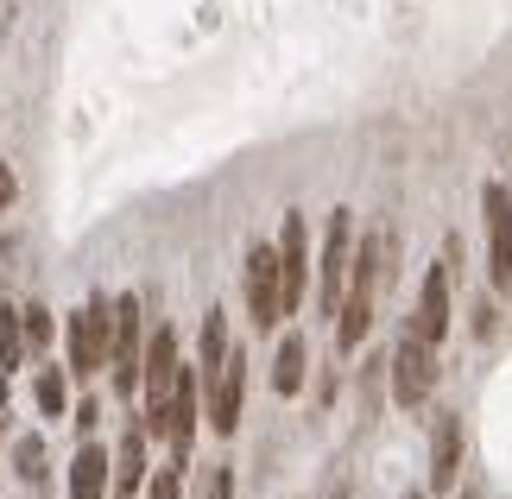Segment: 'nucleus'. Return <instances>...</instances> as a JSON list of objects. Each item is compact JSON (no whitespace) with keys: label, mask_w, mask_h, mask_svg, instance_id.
<instances>
[{"label":"nucleus","mask_w":512,"mask_h":499,"mask_svg":"<svg viewBox=\"0 0 512 499\" xmlns=\"http://www.w3.org/2000/svg\"><path fill=\"white\" fill-rule=\"evenodd\" d=\"M418 342L437 348L443 335H449V266H430L424 272V285H418V310H411V323H405Z\"/></svg>","instance_id":"obj_8"},{"label":"nucleus","mask_w":512,"mask_h":499,"mask_svg":"<svg viewBox=\"0 0 512 499\" xmlns=\"http://www.w3.org/2000/svg\"><path fill=\"white\" fill-rule=\"evenodd\" d=\"M108 481H114V462L102 443H83L70 462V499H108Z\"/></svg>","instance_id":"obj_11"},{"label":"nucleus","mask_w":512,"mask_h":499,"mask_svg":"<svg viewBox=\"0 0 512 499\" xmlns=\"http://www.w3.org/2000/svg\"><path fill=\"white\" fill-rule=\"evenodd\" d=\"M222 361H228V316H222V310H209V316H203V342H196V373L209 379Z\"/></svg>","instance_id":"obj_14"},{"label":"nucleus","mask_w":512,"mask_h":499,"mask_svg":"<svg viewBox=\"0 0 512 499\" xmlns=\"http://www.w3.org/2000/svg\"><path fill=\"white\" fill-rule=\"evenodd\" d=\"M38 411H45V417H64V405H70V386H64V373H57V367H45V373H38Z\"/></svg>","instance_id":"obj_15"},{"label":"nucleus","mask_w":512,"mask_h":499,"mask_svg":"<svg viewBox=\"0 0 512 499\" xmlns=\"http://www.w3.org/2000/svg\"><path fill=\"white\" fill-rule=\"evenodd\" d=\"M7 379H13V367H7V361H0V392H7Z\"/></svg>","instance_id":"obj_22"},{"label":"nucleus","mask_w":512,"mask_h":499,"mask_svg":"<svg viewBox=\"0 0 512 499\" xmlns=\"http://www.w3.org/2000/svg\"><path fill=\"white\" fill-rule=\"evenodd\" d=\"M19 329H26V348L38 354V348H45V342H51V310H45V304H32V310H19Z\"/></svg>","instance_id":"obj_19"},{"label":"nucleus","mask_w":512,"mask_h":499,"mask_svg":"<svg viewBox=\"0 0 512 499\" xmlns=\"http://www.w3.org/2000/svg\"><path fill=\"white\" fill-rule=\"evenodd\" d=\"M64 342H70V373L76 379H89V373L108 367V348H114V304H108V297H89V304L70 316Z\"/></svg>","instance_id":"obj_2"},{"label":"nucleus","mask_w":512,"mask_h":499,"mask_svg":"<svg viewBox=\"0 0 512 499\" xmlns=\"http://www.w3.org/2000/svg\"><path fill=\"white\" fill-rule=\"evenodd\" d=\"M386 373H392V398H399V405H424V398L437 392V348L405 329L399 348H392V361H386Z\"/></svg>","instance_id":"obj_5"},{"label":"nucleus","mask_w":512,"mask_h":499,"mask_svg":"<svg viewBox=\"0 0 512 499\" xmlns=\"http://www.w3.org/2000/svg\"><path fill=\"white\" fill-rule=\"evenodd\" d=\"M228 493H234V474L215 468V474H209V499H228Z\"/></svg>","instance_id":"obj_20"},{"label":"nucleus","mask_w":512,"mask_h":499,"mask_svg":"<svg viewBox=\"0 0 512 499\" xmlns=\"http://www.w3.org/2000/svg\"><path fill=\"white\" fill-rule=\"evenodd\" d=\"M456 474H462V417L437 411V424H430V487L449 493Z\"/></svg>","instance_id":"obj_10"},{"label":"nucleus","mask_w":512,"mask_h":499,"mask_svg":"<svg viewBox=\"0 0 512 499\" xmlns=\"http://www.w3.org/2000/svg\"><path fill=\"white\" fill-rule=\"evenodd\" d=\"M279 272H285V316L304 304L310 291V234H304V215H285L279 228Z\"/></svg>","instance_id":"obj_9"},{"label":"nucleus","mask_w":512,"mask_h":499,"mask_svg":"<svg viewBox=\"0 0 512 499\" xmlns=\"http://www.w3.org/2000/svg\"><path fill=\"white\" fill-rule=\"evenodd\" d=\"M13 474L19 481H38V474H45V443H38V436H19L13 443Z\"/></svg>","instance_id":"obj_17"},{"label":"nucleus","mask_w":512,"mask_h":499,"mask_svg":"<svg viewBox=\"0 0 512 499\" xmlns=\"http://www.w3.org/2000/svg\"><path fill=\"white\" fill-rule=\"evenodd\" d=\"M177 373H184L177 335H171V329H152V335H146V361H140V386H146V436H152V424H159L165 405H171Z\"/></svg>","instance_id":"obj_3"},{"label":"nucleus","mask_w":512,"mask_h":499,"mask_svg":"<svg viewBox=\"0 0 512 499\" xmlns=\"http://www.w3.org/2000/svg\"><path fill=\"white\" fill-rule=\"evenodd\" d=\"M146 499H184V455H171V462L146 481Z\"/></svg>","instance_id":"obj_16"},{"label":"nucleus","mask_w":512,"mask_h":499,"mask_svg":"<svg viewBox=\"0 0 512 499\" xmlns=\"http://www.w3.org/2000/svg\"><path fill=\"white\" fill-rule=\"evenodd\" d=\"M13 196H19V184H13V171H7V165H0V215H7V209H13Z\"/></svg>","instance_id":"obj_21"},{"label":"nucleus","mask_w":512,"mask_h":499,"mask_svg":"<svg viewBox=\"0 0 512 499\" xmlns=\"http://www.w3.org/2000/svg\"><path fill=\"white\" fill-rule=\"evenodd\" d=\"M247 316H253V329H279V323H285L279 247H253V253H247Z\"/></svg>","instance_id":"obj_4"},{"label":"nucleus","mask_w":512,"mask_h":499,"mask_svg":"<svg viewBox=\"0 0 512 499\" xmlns=\"http://www.w3.org/2000/svg\"><path fill=\"white\" fill-rule=\"evenodd\" d=\"M0 436H7V411H0Z\"/></svg>","instance_id":"obj_23"},{"label":"nucleus","mask_w":512,"mask_h":499,"mask_svg":"<svg viewBox=\"0 0 512 499\" xmlns=\"http://www.w3.org/2000/svg\"><path fill=\"white\" fill-rule=\"evenodd\" d=\"M304 373H310V342L291 329L285 342H279V354H272V392H279V398H298L304 392Z\"/></svg>","instance_id":"obj_12"},{"label":"nucleus","mask_w":512,"mask_h":499,"mask_svg":"<svg viewBox=\"0 0 512 499\" xmlns=\"http://www.w3.org/2000/svg\"><path fill=\"white\" fill-rule=\"evenodd\" d=\"M19 354H26V329H19V310H0V361L19 367Z\"/></svg>","instance_id":"obj_18"},{"label":"nucleus","mask_w":512,"mask_h":499,"mask_svg":"<svg viewBox=\"0 0 512 499\" xmlns=\"http://www.w3.org/2000/svg\"><path fill=\"white\" fill-rule=\"evenodd\" d=\"M146 487V424L121 436V449H114V493H140Z\"/></svg>","instance_id":"obj_13"},{"label":"nucleus","mask_w":512,"mask_h":499,"mask_svg":"<svg viewBox=\"0 0 512 499\" xmlns=\"http://www.w3.org/2000/svg\"><path fill=\"white\" fill-rule=\"evenodd\" d=\"M348 272H354V215L336 209L329 215V234H323V259H317V310L329 323L348 304Z\"/></svg>","instance_id":"obj_1"},{"label":"nucleus","mask_w":512,"mask_h":499,"mask_svg":"<svg viewBox=\"0 0 512 499\" xmlns=\"http://www.w3.org/2000/svg\"><path fill=\"white\" fill-rule=\"evenodd\" d=\"M203 392H209V405H203L209 430L215 436H234V424H241V398H247V354L228 348V361L203 379Z\"/></svg>","instance_id":"obj_6"},{"label":"nucleus","mask_w":512,"mask_h":499,"mask_svg":"<svg viewBox=\"0 0 512 499\" xmlns=\"http://www.w3.org/2000/svg\"><path fill=\"white\" fill-rule=\"evenodd\" d=\"M411 499H424V493H411Z\"/></svg>","instance_id":"obj_24"},{"label":"nucleus","mask_w":512,"mask_h":499,"mask_svg":"<svg viewBox=\"0 0 512 499\" xmlns=\"http://www.w3.org/2000/svg\"><path fill=\"white\" fill-rule=\"evenodd\" d=\"M481 215H487V285L512 291V190L487 184L481 190Z\"/></svg>","instance_id":"obj_7"}]
</instances>
